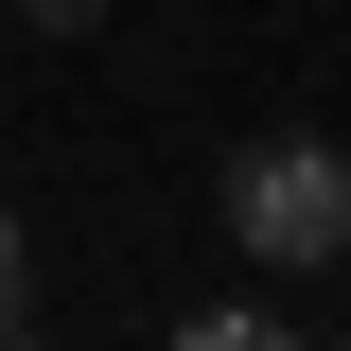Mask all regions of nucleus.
I'll return each mask as SVG.
<instances>
[{"label": "nucleus", "mask_w": 351, "mask_h": 351, "mask_svg": "<svg viewBox=\"0 0 351 351\" xmlns=\"http://www.w3.org/2000/svg\"><path fill=\"white\" fill-rule=\"evenodd\" d=\"M228 246H246L263 281L351 263V158L334 141H246V158H228Z\"/></svg>", "instance_id": "obj_1"}, {"label": "nucleus", "mask_w": 351, "mask_h": 351, "mask_svg": "<svg viewBox=\"0 0 351 351\" xmlns=\"http://www.w3.org/2000/svg\"><path fill=\"white\" fill-rule=\"evenodd\" d=\"M0 334H36V228L0 211Z\"/></svg>", "instance_id": "obj_2"}, {"label": "nucleus", "mask_w": 351, "mask_h": 351, "mask_svg": "<svg viewBox=\"0 0 351 351\" xmlns=\"http://www.w3.org/2000/svg\"><path fill=\"white\" fill-rule=\"evenodd\" d=\"M18 18H36V36H88V18H106V0H18Z\"/></svg>", "instance_id": "obj_3"}]
</instances>
